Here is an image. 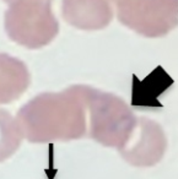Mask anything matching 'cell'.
Listing matches in <instances>:
<instances>
[{
	"label": "cell",
	"mask_w": 178,
	"mask_h": 179,
	"mask_svg": "<svg viewBox=\"0 0 178 179\" xmlns=\"http://www.w3.org/2000/svg\"><path fill=\"white\" fill-rule=\"evenodd\" d=\"M16 119L23 136L34 144L87 135V113L79 85L37 95L19 109Z\"/></svg>",
	"instance_id": "obj_1"
},
{
	"label": "cell",
	"mask_w": 178,
	"mask_h": 179,
	"mask_svg": "<svg viewBox=\"0 0 178 179\" xmlns=\"http://www.w3.org/2000/svg\"><path fill=\"white\" fill-rule=\"evenodd\" d=\"M61 15L70 26L96 31L112 21L113 6L109 0H61Z\"/></svg>",
	"instance_id": "obj_6"
},
{
	"label": "cell",
	"mask_w": 178,
	"mask_h": 179,
	"mask_svg": "<svg viewBox=\"0 0 178 179\" xmlns=\"http://www.w3.org/2000/svg\"><path fill=\"white\" fill-rule=\"evenodd\" d=\"M167 149L164 129L145 117L138 118L137 126L129 141L118 150L128 163L137 167H151L159 163Z\"/></svg>",
	"instance_id": "obj_5"
},
{
	"label": "cell",
	"mask_w": 178,
	"mask_h": 179,
	"mask_svg": "<svg viewBox=\"0 0 178 179\" xmlns=\"http://www.w3.org/2000/svg\"><path fill=\"white\" fill-rule=\"evenodd\" d=\"M53 0H14L4 15L9 38L28 49L49 44L59 32V23L52 9Z\"/></svg>",
	"instance_id": "obj_3"
},
{
	"label": "cell",
	"mask_w": 178,
	"mask_h": 179,
	"mask_svg": "<svg viewBox=\"0 0 178 179\" xmlns=\"http://www.w3.org/2000/svg\"><path fill=\"white\" fill-rule=\"evenodd\" d=\"M118 20L145 37L165 36L178 25V0H118Z\"/></svg>",
	"instance_id": "obj_4"
},
{
	"label": "cell",
	"mask_w": 178,
	"mask_h": 179,
	"mask_svg": "<svg viewBox=\"0 0 178 179\" xmlns=\"http://www.w3.org/2000/svg\"><path fill=\"white\" fill-rule=\"evenodd\" d=\"M87 113V135L98 144L120 150L129 141L138 118L120 97L79 85Z\"/></svg>",
	"instance_id": "obj_2"
},
{
	"label": "cell",
	"mask_w": 178,
	"mask_h": 179,
	"mask_svg": "<svg viewBox=\"0 0 178 179\" xmlns=\"http://www.w3.org/2000/svg\"><path fill=\"white\" fill-rule=\"evenodd\" d=\"M3 1H4V3H6V4L9 5V4L11 3V1H14V0H3Z\"/></svg>",
	"instance_id": "obj_9"
},
{
	"label": "cell",
	"mask_w": 178,
	"mask_h": 179,
	"mask_svg": "<svg viewBox=\"0 0 178 179\" xmlns=\"http://www.w3.org/2000/svg\"><path fill=\"white\" fill-rule=\"evenodd\" d=\"M31 75L22 60L0 53V104L11 103L28 88Z\"/></svg>",
	"instance_id": "obj_7"
},
{
	"label": "cell",
	"mask_w": 178,
	"mask_h": 179,
	"mask_svg": "<svg viewBox=\"0 0 178 179\" xmlns=\"http://www.w3.org/2000/svg\"><path fill=\"white\" fill-rule=\"evenodd\" d=\"M22 130L17 119L5 109H0V162L12 156L22 141Z\"/></svg>",
	"instance_id": "obj_8"
}]
</instances>
